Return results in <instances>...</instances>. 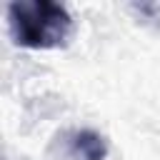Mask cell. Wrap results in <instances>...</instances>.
<instances>
[{
  "mask_svg": "<svg viewBox=\"0 0 160 160\" xmlns=\"http://www.w3.org/2000/svg\"><path fill=\"white\" fill-rule=\"evenodd\" d=\"M8 22L15 45L28 50L62 48L72 32L68 8L52 0H15L8 5Z\"/></svg>",
  "mask_w": 160,
  "mask_h": 160,
  "instance_id": "obj_1",
  "label": "cell"
},
{
  "mask_svg": "<svg viewBox=\"0 0 160 160\" xmlns=\"http://www.w3.org/2000/svg\"><path fill=\"white\" fill-rule=\"evenodd\" d=\"M70 148H72V155L78 160H105V155H108L105 140L92 130L75 132L72 140H70Z\"/></svg>",
  "mask_w": 160,
  "mask_h": 160,
  "instance_id": "obj_2",
  "label": "cell"
}]
</instances>
